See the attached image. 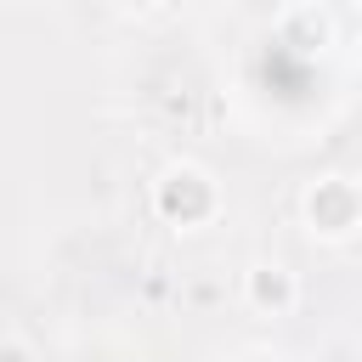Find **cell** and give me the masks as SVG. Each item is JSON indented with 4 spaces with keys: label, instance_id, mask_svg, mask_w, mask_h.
<instances>
[{
    "label": "cell",
    "instance_id": "cell-1",
    "mask_svg": "<svg viewBox=\"0 0 362 362\" xmlns=\"http://www.w3.org/2000/svg\"><path fill=\"white\" fill-rule=\"evenodd\" d=\"M305 215H311V232L339 238V232H351V226L362 221V198H356L345 181H317L311 198H305Z\"/></svg>",
    "mask_w": 362,
    "mask_h": 362
},
{
    "label": "cell",
    "instance_id": "cell-2",
    "mask_svg": "<svg viewBox=\"0 0 362 362\" xmlns=\"http://www.w3.org/2000/svg\"><path fill=\"white\" fill-rule=\"evenodd\" d=\"M158 209H164L170 221L192 226L198 215H209V209H215V192H209V181H204L198 170H170V175L158 181Z\"/></svg>",
    "mask_w": 362,
    "mask_h": 362
},
{
    "label": "cell",
    "instance_id": "cell-3",
    "mask_svg": "<svg viewBox=\"0 0 362 362\" xmlns=\"http://www.w3.org/2000/svg\"><path fill=\"white\" fill-rule=\"evenodd\" d=\"M249 294H255V305H288V272L283 266H255L249 272Z\"/></svg>",
    "mask_w": 362,
    "mask_h": 362
},
{
    "label": "cell",
    "instance_id": "cell-4",
    "mask_svg": "<svg viewBox=\"0 0 362 362\" xmlns=\"http://www.w3.org/2000/svg\"><path fill=\"white\" fill-rule=\"evenodd\" d=\"M0 362H28V351L23 345H0Z\"/></svg>",
    "mask_w": 362,
    "mask_h": 362
},
{
    "label": "cell",
    "instance_id": "cell-5",
    "mask_svg": "<svg viewBox=\"0 0 362 362\" xmlns=\"http://www.w3.org/2000/svg\"><path fill=\"white\" fill-rule=\"evenodd\" d=\"M136 6H147V0H136Z\"/></svg>",
    "mask_w": 362,
    "mask_h": 362
}]
</instances>
